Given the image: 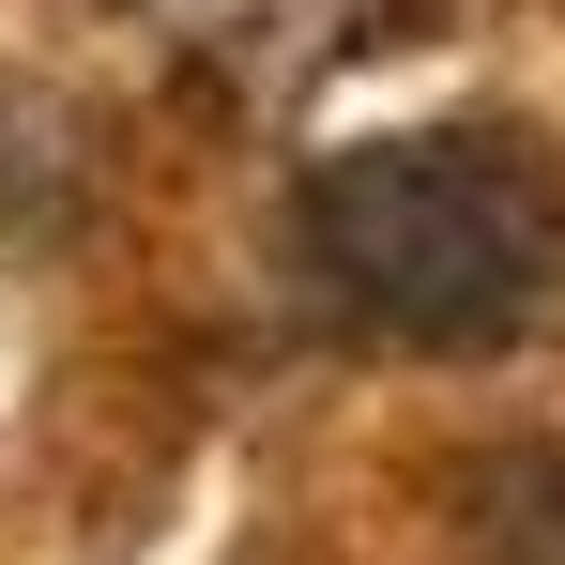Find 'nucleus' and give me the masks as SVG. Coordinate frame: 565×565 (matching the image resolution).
I'll list each match as a JSON object with an SVG mask.
<instances>
[{"label": "nucleus", "instance_id": "3", "mask_svg": "<svg viewBox=\"0 0 565 565\" xmlns=\"http://www.w3.org/2000/svg\"><path fill=\"white\" fill-rule=\"evenodd\" d=\"M77 214V153H62V107L0 93V230H62Z\"/></svg>", "mask_w": 565, "mask_h": 565}, {"label": "nucleus", "instance_id": "2", "mask_svg": "<svg viewBox=\"0 0 565 565\" xmlns=\"http://www.w3.org/2000/svg\"><path fill=\"white\" fill-rule=\"evenodd\" d=\"M444 535H459V565H565V444L551 428L535 444H473L444 473Z\"/></svg>", "mask_w": 565, "mask_h": 565}, {"label": "nucleus", "instance_id": "1", "mask_svg": "<svg viewBox=\"0 0 565 565\" xmlns=\"http://www.w3.org/2000/svg\"><path fill=\"white\" fill-rule=\"evenodd\" d=\"M290 245L337 321L397 352H489L565 306V153L535 122H397L306 169Z\"/></svg>", "mask_w": 565, "mask_h": 565}]
</instances>
